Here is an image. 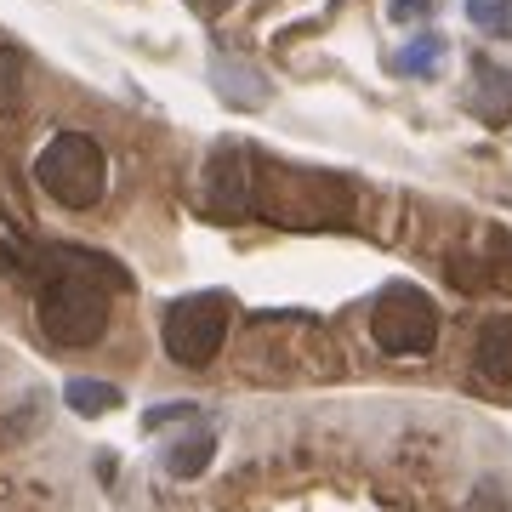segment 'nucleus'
<instances>
[{
  "mask_svg": "<svg viewBox=\"0 0 512 512\" xmlns=\"http://www.w3.org/2000/svg\"><path fill=\"white\" fill-rule=\"evenodd\" d=\"M120 285V268L86 251H57L46 279H40L35 319L46 342L57 348H92L109 330V291Z\"/></svg>",
  "mask_w": 512,
  "mask_h": 512,
  "instance_id": "f257e3e1",
  "label": "nucleus"
},
{
  "mask_svg": "<svg viewBox=\"0 0 512 512\" xmlns=\"http://www.w3.org/2000/svg\"><path fill=\"white\" fill-rule=\"evenodd\" d=\"M35 183L63 211H92L103 200V188H109V160H103L97 137H86V131H57L52 143L35 154Z\"/></svg>",
  "mask_w": 512,
  "mask_h": 512,
  "instance_id": "f03ea898",
  "label": "nucleus"
},
{
  "mask_svg": "<svg viewBox=\"0 0 512 512\" xmlns=\"http://www.w3.org/2000/svg\"><path fill=\"white\" fill-rule=\"evenodd\" d=\"M370 336H376V348L393 353V359H416V353H433L439 342V308H433V296L416 291V285H387L376 296V319H370Z\"/></svg>",
  "mask_w": 512,
  "mask_h": 512,
  "instance_id": "7ed1b4c3",
  "label": "nucleus"
},
{
  "mask_svg": "<svg viewBox=\"0 0 512 512\" xmlns=\"http://www.w3.org/2000/svg\"><path fill=\"white\" fill-rule=\"evenodd\" d=\"M228 342V296H183L165 308V353L171 365L205 370Z\"/></svg>",
  "mask_w": 512,
  "mask_h": 512,
  "instance_id": "20e7f679",
  "label": "nucleus"
},
{
  "mask_svg": "<svg viewBox=\"0 0 512 512\" xmlns=\"http://www.w3.org/2000/svg\"><path fill=\"white\" fill-rule=\"evenodd\" d=\"M205 211H217V217L251 211V165L239 160L234 148H222L217 160L205 165Z\"/></svg>",
  "mask_w": 512,
  "mask_h": 512,
  "instance_id": "39448f33",
  "label": "nucleus"
},
{
  "mask_svg": "<svg viewBox=\"0 0 512 512\" xmlns=\"http://www.w3.org/2000/svg\"><path fill=\"white\" fill-rule=\"evenodd\" d=\"M473 370L490 387H512V313L484 319L473 336Z\"/></svg>",
  "mask_w": 512,
  "mask_h": 512,
  "instance_id": "423d86ee",
  "label": "nucleus"
},
{
  "mask_svg": "<svg viewBox=\"0 0 512 512\" xmlns=\"http://www.w3.org/2000/svg\"><path fill=\"white\" fill-rule=\"evenodd\" d=\"M473 86H478V97H473L478 120L507 126V120H512V69H501V63H484V57H478V63H473Z\"/></svg>",
  "mask_w": 512,
  "mask_h": 512,
  "instance_id": "0eeeda50",
  "label": "nucleus"
},
{
  "mask_svg": "<svg viewBox=\"0 0 512 512\" xmlns=\"http://www.w3.org/2000/svg\"><path fill=\"white\" fill-rule=\"evenodd\" d=\"M211 456H217V433H211V427H194V433H183V439L165 450V473L171 478H200L205 467H211Z\"/></svg>",
  "mask_w": 512,
  "mask_h": 512,
  "instance_id": "6e6552de",
  "label": "nucleus"
},
{
  "mask_svg": "<svg viewBox=\"0 0 512 512\" xmlns=\"http://www.w3.org/2000/svg\"><path fill=\"white\" fill-rule=\"evenodd\" d=\"M63 399H69L74 416H109V410H120V387L97 382V376H74V382L63 387Z\"/></svg>",
  "mask_w": 512,
  "mask_h": 512,
  "instance_id": "1a4fd4ad",
  "label": "nucleus"
},
{
  "mask_svg": "<svg viewBox=\"0 0 512 512\" xmlns=\"http://www.w3.org/2000/svg\"><path fill=\"white\" fill-rule=\"evenodd\" d=\"M444 46H450L444 35H416L399 57H393V69H399V74H416V80H427V74H439Z\"/></svg>",
  "mask_w": 512,
  "mask_h": 512,
  "instance_id": "9d476101",
  "label": "nucleus"
},
{
  "mask_svg": "<svg viewBox=\"0 0 512 512\" xmlns=\"http://www.w3.org/2000/svg\"><path fill=\"white\" fill-rule=\"evenodd\" d=\"M211 74H217V86L228 92V103H239V109H245V103H268V80H262V74H239L228 57H222Z\"/></svg>",
  "mask_w": 512,
  "mask_h": 512,
  "instance_id": "9b49d317",
  "label": "nucleus"
},
{
  "mask_svg": "<svg viewBox=\"0 0 512 512\" xmlns=\"http://www.w3.org/2000/svg\"><path fill=\"white\" fill-rule=\"evenodd\" d=\"M23 109V52L0 40V114Z\"/></svg>",
  "mask_w": 512,
  "mask_h": 512,
  "instance_id": "f8f14e48",
  "label": "nucleus"
},
{
  "mask_svg": "<svg viewBox=\"0 0 512 512\" xmlns=\"http://www.w3.org/2000/svg\"><path fill=\"white\" fill-rule=\"evenodd\" d=\"M467 23H473L478 35L507 40L512 35V0H467Z\"/></svg>",
  "mask_w": 512,
  "mask_h": 512,
  "instance_id": "ddd939ff",
  "label": "nucleus"
},
{
  "mask_svg": "<svg viewBox=\"0 0 512 512\" xmlns=\"http://www.w3.org/2000/svg\"><path fill=\"white\" fill-rule=\"evenodd\" d=\"M194 410H200V404H188V399L154 404V410H148V416H143V427H171V421H188V416H194Z\"/></svg>",
  "mask_w": 512,
  "mask_h": 512,
  "instance_id": "4468645a",
  "label": "nucleus"
},
{
  "mask_svg": "<svg viewBox=\"0 0 512 512\" xmlns=\"http://www.w3.org/2000/svg\"><path fill=\"white\" fill-rule=\"evenodd\" d=\"M427 12H433V0H387V18L393 23H416Z\"/></svg>",
  "mask_w": 512,
  "mask_h": 512,
  "instance_id": "2eb2a0df",
  "label": "nucleus"
}]
</instances>
